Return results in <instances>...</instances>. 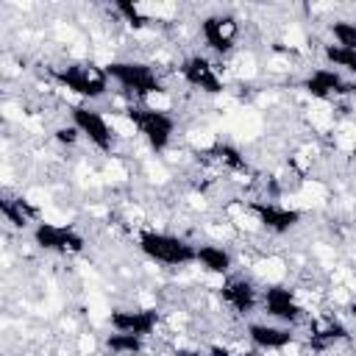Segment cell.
<instances>
[{
	"label": "cell",
	"mask_w": 356,
	"mask_h": 356,
	"mask_svg": "<svg viewBox=\"0 0 356 356\" xmlns=\"http://www.w3.org/2000/svg\"><path fill=\"white\" fill-rule=\"evenodd\" d=\"M67 114H70V122L83 136V142H89V147H95L103 156H114L117 142H120V131L100 108H95L89 103H72L67 108Z\"/></svg>",
	"instance_id": "obj_6"
},
{
	"label": "cell",
	"mask_w": 356,
	"mask_h": 356,
	"mask_svg": "<svg viewBox=\"0 0 356 356\" xmlns=\"http://www.w3.org/2000/svg\"><path fill=\"white\" fill-rule=\"evenodd\" d=\"M175 72L181 75V81L186 86H192L200 95H220L225 89V78L220 72V64L209 56V53H186Z\"/></svg>",
	"instance_id": "obj_11"
},
{
	"label": "cell",
	"mask_w": 356,
	"mask_h": 356,
	"mask_svg": "<svg viewBox=\"0 0 356 356\" xmlns=\"http://www.w3.org/2000/svg\"><path fill=\"white\" fill-rule=\"evenodd\" d=\"M106 323L111 331L134 334V337L147 342L161 328V312L156 306H114L108 312Z\"/></svg>",
	"instance_id": "obj_14"
},
{
	"label": "cell",
	"mask_w": 356,
	"mask_h": 356,
	"mask_svg": "<svg viewBox=\"0 0 356 356\" xmlns=\"http://www.w3.org/2000/svg\"><path fill=\"white\" fill-rule=\"evenodd\" d=\"M203 356H239V350H231L225 342H211V345L203 350Z\"/></svg>",
	"instance_id": "obj_21"
},
{
	"label": "cell",
	"mask_w": 356,
	"mask_h": 356,
	"mask_svg": "<svg viewBox=\"0 0 356 356\" xmlns=\"http://www.w3.org/2000/svg\"><path fill=\"white\" fill-rule=\"evenodd\" d=\"M122 117L128 120L131 131H136V136L145 142V147L153 150L156 156L170 153V147L175 145L178 117L172 111L150 108L145 103H128V108L122 111Z\"/></svg>",
	"instance_id": "obj_4"
},
{
	"label": "cell",
	"mask_w": 356,
	"mask_h": 356,
	"mask_svg": "<svg viewBox=\"0 0 356 356\" xmlns=\"http://www.w3.org/2000/svg\"><path fill=\"white\" fill-rule=\"evenodd\" d=\"M53 142L61 145V147H75L78 142H83V136L78 134V128L72 122H61L53 128Z\"/></svg>",
	"instance_id": "obj_20"
},
{
	"label": "cell",
	"mask_w": 356,
	"mask_h": 356,
	"mask_svg": "<svg viewBox=\"0 0 356 356\" xmlns=\"http://www.w3.org/2000/svg\"><path fill=\"white\" fill-rule=\"evenodd\" d=\"M103 64H106V72H108L111 83L117 86V92H122L134 103H145L147 97L167 89L164 70L156 67L150 58L120 56V58H108Z\"/></svg>",
	"instance_id": "obj_1"
},
{
	"label": "cell",
	"mask_w": 356,
	"mask_h": 356,
	"mask_svg": "<svg viewBox=\"0 0 356 356\" xmlns=\"http://www.w3.org/2000/svg\"><path fill=\"white\" fill-rule=\"evenodd\" d=\"M320 56H323V64H328L337 72H342L345 78H353L356 81V50H348V47H337L331 42H323Z\"/></svg>",
	"instance_id": "obj_17"
},
{
	"label": "cell",
	"mask_w": 356,
	"mask_h": 356,
	"mask_svg": "<svg viewBox=\"0 0 356 356\" xmlns=\"http://www.w3.org/2000/svg\"><path fill=\"white\" fill-rule=\"evenodd\" d=\"M50 78L58 83V89L70 92L78 103H97L103 97H108L111 92V78L106 72V64L95 61V58H72L64 61L58 67L50 70Z\"/></svg>",
	"instance_id": "obj_2"
},
{
	"label": "cell",
	"mask_w": 356,
	"mask_h": 356,
	"mask_svg": "<svg viewBox=\"0 0 356 356\" xmlns=\"http://www.w3.org/2000/svg\"><path fill=\"white\" fill-rule=\"evenodd\" d=\"M0 214H3V220L8 225H14L19 231L33 228L39 222V209L28 197H22V195H8L6 192L3 200H0Z\"/></svg>",
	"instance_id": "obj_16"
},
{
	"label": "cell",
	"mask_w": 356,
	"mask_h": 356,
	"mask_svg": "<svg viewBox=\"0 0 356 356\" xmlns=\"http://www.w3.org/2000/svg\"><path fill=\"white\" fill-rule=\"evenodd\" d=\"M103 348L111 356H142L147 350V342L134 337V334H122V331H108L103 337Z\"/></svg>",
	"instance_id": "obj_18"
},
{
	"label": "cell",
	"mask_w": 356,
	"mask_h": 356,
	"mask_svg": "<svg viewBox=\"0 0 356 356\" xmlns=\"http://www.w3.org/2000/svg\"><path fill=\"white\" fill-rule=\"evenodd\" d=\"M300 89H303L312 100H320V103H337V100L353 95L350 78H345L342 72H337V70L328 67V64L312 67V70L300 78Z\"/></svg>",
	"instance_id": "obj_13"
},
{
	"label": "cell",
	"mask_w": 356,
	"mask_h": 356,
	"mask_svg": "<svg viewBox=\"0 0 356 356\" xmlns=\"http://www.w3.org/2000/svg\"><path fill=\"white\" fill-rule=\"evenodd\" d=\"M136 248L139 253L164 270H184L195 264L197 242L186 239L184 234L167 231V228H142L136 231Z\"/></svg>",
	"instance_id": "obj_3"
},
{
	"label": "cell",
	"mask_w": 356,
	"mask_h": 356,
	"mask_svg": "<svg viewBox=\"0 0 356 356\" xmlns=\"http://www.w3.org/2000/svg\"><path fill=\"white\" fill-rule=\"evenodd\" d=\"M259 312L267 317V320H275V323H284V325H303L309 320V306L303 303V295L300 289L284 284V281H267L261 284V303H259Z\"/></svg>",
	"instance_id": "obj_5"
},
{
	"label": "cell",
	"mask_w": 356,
	"mask_h": 356,
	"mask_svg": "<svg viewBox=\"0 0 356 356\" xmlns=\"http://www.w3.org/2000/svg\"><path fill=\"white\" fill-rule=\"evenodd\" d=\"M220 303L234 314V317H253L261 303V284H256L245 273H231L228 278L220 281Z\"/></svg>",
	"instance_id": "obj_10"
},
{
	"label": "cell",
	"mask_w": 356,
	"mask_h": 356,
	"mask_svg": "<svg viewBox=\"0 0 356 356\" xmlns=\"http://www.w3.org/2000/svg\"><path fill=\"white\" fill-rule=\"evenodd\" d=\"M245 206L256 220L259 231L270 236H286L303 222V211L298 206L281 203L275 197H253V200H245Z\"/></svg>",
	"instance_id": "obj_8"
},
{
	"label": "cell",
	"mask_w": 356,
	"mask_h": 356,
	"mask_svg": "<svg viewBox=\"0 0 356 356\" xmlns=\"http://www.w3.org/2000/svg\"><path fill=\"white\" fill-rule=\"evenodd\" d=\"M328 36H331V44L337 47H348V50H356V19H348V17H337L325 25Z\"/></svg>",
	"instance_id": "obj_19"
},
{
	"label": "cell",
	"mask_w": 356,
	"mask_h": 356,
	"mask_svg": "<svg viewBox=\"0 0 356 356\" xmlns=\"http://www.w3.org/2000/svg\"><path fill=\"white\" fill-rule=\"evenodd\" d=\"M197 36L203 47L217 56L220 61H228L239 50V36H242V22L231 11H214L200 17L197 22Z\"/></svg>",
	"instance_id": "obj_7"
},
{
	"label": "cell",
	"mask_w": 356,
	"mask_h": 356,
	"mask_svg": "<svg viewBox=\"0 0 356 356\" xmlns=\"http://www.w3.org/2000/svg\"><path fill=\"white\" fill-rule=\"evenodd\" d=\"M31 239L39 250L53 253V256H78V253L86 250V236L70 222L39 220L31 228Z\"/></svg>",
	"instance_id": "obj_9"
},
{
	"label": "cell",
	"mask_w": 356,
	"mask_h": 356,
	"mask_svg": "<svg viewBox=\"0 0 356 356\" xmlns=\"http://www.w3.org/2000/svg\"><path fill=\"white\" fill-rule=\"evenodd\" d=\"M195 267L211 278H228L236 273V253L225 242H197V256Z\"/></svg>",
	"instance_id": "obj_15"
},
{
	"label": "cell",
	"mask_w": 356,
	"mask_h": 356,
	"mask_svg": "<svg viewBox=\"0 0 356 356\" xmlns=\"http://www.w3.org/2000/svg\"><path fill=\"white\" fill-rule=\"evenodd\" d=\"M245 342L259 353H286L298 345V328L275 323V320H248L245 323Z\"/></svg>",
	"instance_id": "obj_12"
}]
</instances>
